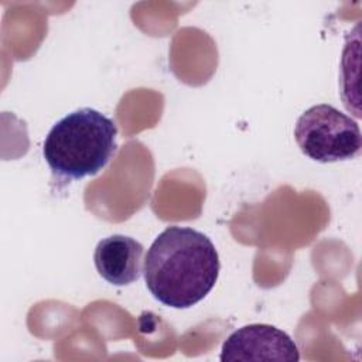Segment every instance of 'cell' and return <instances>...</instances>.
<instances>
[{"mask_svg":"<svg viewBox=\"0 0 362 362\" xmlns=\"http://www.w3.org/2000/svg\"><path fill=\"white\" fill-rule=\"evenodd\" d=\"M116 123L92 107L59 119L45 136L42 156L52 177L69 182L103 170L117 150Z\"/></svg>","mask_w":362,"mask_h":362,"instance_id":"cell-2","label":"cell"},{"mask_svg":"<svg viewBox=\"0 0 362 362\" xmlns=\"http://www.w3.org/2000/svg\"><path fill=\"white\" fill-rule=\"evenodd\" d=\"M219 269L218 252L205 233L173 225L148 247L143 274L157 301L173 308H189L215 287Z\"/></svg>","mask_w":362,"mask_h":362,"instance_id":"cell-1","label":"cell"},{"mask_svg":"<svg viewBox=\"0 0 362 362\" xmlns=\"http://www.w3.org/2000/svg\"><path fill=\"white\" fill-rule=\"evenodd\" d=\"M294 139L303 154L318 163L346 161L362 150L358 123L327 103L311 106L301 113L296 122Z\"/></svg>","mask_w":362,"mask_h":362,"instance_id":"cell-3","label":"cell"},{"mask_svg":"<svg viewBox=\"0 0 362 362\" xmlns=\"http://www.w3.org/2000/svg\"><path fill=\"white\" fill-rule=\"evenodd\" d=\"M298 359V348L290 335L269 324H249L238 328L225 339L221 351L222 362H297Z\"/></svg>","mask_w":362,"mask_h":362,"instance_id":"cell-4","label":"cell"},{"mask_svg":"<svg viewBox=\"0 0 362 362\" xmlns=\"http://www.w3.org/2000/svg\"><path fill=\"white\" fill-rule=\"evenodd\" d=\"M144 247L140 242L124 235L107 236L96 245L95 267L102 279L113 286H129L141 276Z\"/></svg>","mask_w":362,"mask_h":362,"instance_id":"cell-5","label":"cell"}]
</instances>
